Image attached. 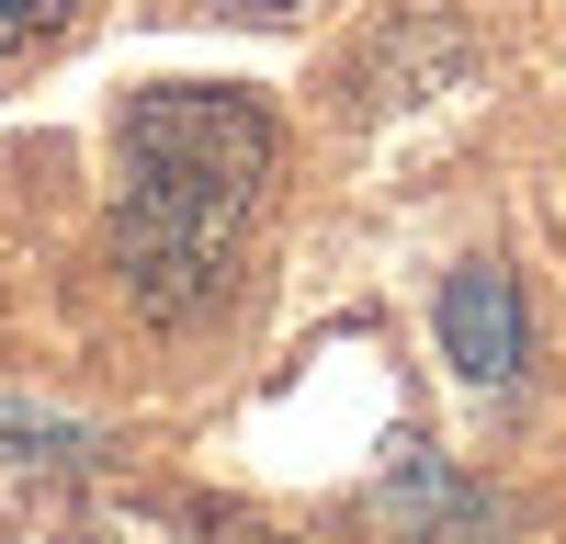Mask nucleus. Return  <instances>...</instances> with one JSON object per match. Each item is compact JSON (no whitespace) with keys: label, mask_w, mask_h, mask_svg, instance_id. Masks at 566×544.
<instances>
[{"label":"nucleus","mask_w":566,"mask_h":544,"mask_svg":"<svg viewBox=\"0 0 566 544\" xmlns=\"http://www.w3.org/2000/svg\"><path fill=\"white\" fill-rule=\"evenodd\" d=\"M272 193V114L239 91H136L125 114V193L114 261L148 317H205L250 250V216Z\"/></svg>","instance_id":"obj_1"},{"label":"nucleus","mask_w":566,"mask_h":544,"mask_svg":"<svg viewBox=\"0 0 566 544\" xmlns=\"http://www.w3.org/2000/svg\"><path fill=\"white\" fill-rule=\"evenodd\" d=\"M442 352H453L476 386H510V375H522V284H510L499 261H464L453 284H442Z\"/></svg>","instance_id":"obj_2"},{"label":"nucleus","mask_w":566,"mask_h":544,"mask_svg":"<svg viewBox=\"0 0 566 544\" xmlns=\"http://www.w3.org/2000/svg\"><path fill=\"white\" fill-rule=\"evenodd\" d=\"M80 12V0H0V57H23V45H45V34H57Z\"/></svg>","instance_id":"obj_3"},{"label":"nucleus","mask_w":566,"mask_h":544,"mask_svg":"<svg viewBox=\"0 0 566 544\" xmlns=\"http://www.w3.org/2000/svg\"><path fill=\"white\" fill-rule=\"evenodd\" d=\"M239 12H295V0H239Z\"/></svg>","instance_id":"obj_4"}]
</instances>
